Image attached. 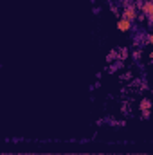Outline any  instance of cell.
Masks as SVG:
<instances>
[{
    "instance_id": "cell-8",
    "label": "cell",
    "mask_w": 153,
    "mask_h": 155,
    "mask_svg": "<svg viewBox=\"0 0 153 155\" xmlns=\"http://www.w3.org/2000/svg\"><path fill=\"white\" fill-rule=\"evenodd\" d=\"M142 117L148 119V117H150V110H142Z\"/></svg>"
},
{
    "instance_id": "cell-5",
    "label": "cell",
    "mask_w": 153,
    "mask_h": 155,
    "mask_svg": "<svg viewBox=\"0 0 153 155\" xmlns=\"http://www.w3.org/2000/svg\"><path fill=\"white\" fill-rule=\"evenodd\" d=\"M141 110H151V101L150 99H142L141 101Z\"/></svg>"
},
{
    "instance_id": "cell-2",
    "label": "cell",
    "mask_w": 153,
    "mask_h": 155,
    "mask_svg": "<svg viewBox=\"0 0 153 155\" xmlns=\"http://www.w3.org/2000/svg\"><path fill=\"white\" fill-rule=\"evenodd\" d=\"M141 11L146 15V20H148L150 24H153V0H144Z\"/></svg>"
},
{
    "instance_id": "cell-4",
    "label": "cell",
    "mask_w": 153,
    "mask_h": 155,
    "mask_svg": "<svg viewBox=\"0 0 153 155\" xmlns=\"http://www.w3.org/2000/svg\"><path fill=\"white\" fill-rule=\"evenodd\" d=\"M117 58H119V51H117V49H112V51L108 52V56H106V61H108V63H112V61L117 60Z\"/></svg>"
},
{
    "instance_id": "cell-7",
    "label": "cell",
    "mask_w": 153,
    "mask_h": 155,
    "mask_svg": "<svg viewBox=\"0 0 153 155\" xmlns=\"http://www.w3.org/2000/svg\"><path fill=\"white\" fill-rule=\"evenodd\" d=\"M139 58H141V51H135L133 52V60H139Z\"/></svg>"
},
{
    "instance_id": "cell-1",
    "label": "cell",
    "mask_w": 153,
    "mask_h": 155,
    "mask_svg": "<svg viewBox=\"0 0 153 155\" xmlns=\"http://www.w3.org/2000/svg\"><path fill=\"white\" fill-rule=\"evenodd\" d=\"M137 16H139V13H137V7H135V4H133V2H130L128 5H124V9H122V15H121V18H124V20H130V22H133V20H137Z\"/></svg>"
},
{
    "instance_id": "cell-6",
    "label": "cell",
    "mask_w": 153,
    "mask_h": 155,
    "mask_svg": "<svg viewBox=\"0 0 153 155\" xmlns=\"http://www.w3.org/2000/svg\"><path fill=\"white\" fill-rule=\"evenodd\" d=\"M126 56H128V49H122V47H121V51H119V60H124Z\"/></svg>"
},
{
    "instance_id": "cell-9",
    "label": "cell",
    "mask_w": 153,
    "mask_h": 155,
    "mask_svg": "<svg viewBox=\"0 0 153 155\" xmlns=\"http://www.w3.org/2000/svg\"><path fill=\"white\" fill-rule=\"evenodd\" d=\"M148 41H150V45L153 47V35H150V36H148Z\"/></svg>"
},
{
    "instance_id": "cell-3",
    "label": "cell",
    "mask_w": 153,
    "mask_h": 155,
    "mask_svg": "<svg viewBox=\"0 0 153 155\" xmlns=\"http://www.w3.org/2000/svg\"><path fill=\"white\" fill-rule=\"evenodd\" d=\"M132 27H133V22L124 20V18H119V20H117V29H119L121 33H128V31H132Z\"/></svg>"
}]
</instances>
